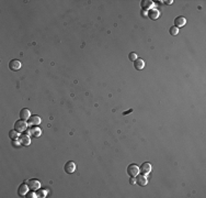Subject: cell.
<instances>
[{
    "mask_svg": "<svg viewBox=\"0 0 206 198\" xmlns=\"http://www.w3.org/2000/svg\"><path fill=\"white\" fill-rule=\"evenodd\" d=\"M14 129H16L18 132H24L27 130V123L25 120H22V119H20V120L16 121V123H14Z\"/></svg>",
    "mask_w": 206,
    "mask_h": 198,
    "instance_id": "cell-1",
    "label": "cell"
},
{
    "mask_svg": "<svg viewBox=\"0 0 206 198\" xmlns=\"http://www.w3.org/2000/svg\"><path fill=\"white\" fill-rule=\"evenodd\" d=\"M138 172H139V167L137 166L136 164H131L128 167H127V173H128L129 176L132 177H136L138 175Z\"/></svg>",
    "mask_w": 206,
    "mask_h": 198,
    "instance_id": "cell-2",
    "label": "cell"
},
{
    "mask_svg": "<svg viewBox=\"0 0 206 198\" xmlns=\"http://www.w3.org/2000/svg\"><path fill=\"white\" fill-rule=\"evenodd\" d=\"M27 186L31 190H37L39 189V187H41V183L37 181V179H30V181H27Z\"/></svg>",
    "mask_w": 206,
    "mask_h": 198,
    "instance_id": "cell-3",
    "label": "cell"
},
{
    "mask_svg": "<svg viewBox=\"0 0 206 198\" xmlns=\"http://www.w3.org/2000/svg\"><path fill=\"white\" fill-rule=\"evenodd\" d=\"M76 168H77V165H76V163L72 162V161H69V162H67V163L65 164V172L68 173V174L74 173V172L76 171Z\"/></svg>",
    "mask_w": 206,
    "mask_h": 198,
    "instance_id": "cell-4",
    "label": "cell"
},
{
    "mask_svg": "<svg viewBox=\"0 0 206 198\" xmlns=\"http://www.w3.org/2000/svg\"><path fill=\"white\" fill-rule=\"evenodd\" d=\"M41 123H42V119H41V117L36 116V115L31 116L30 117V119H29V125H31V127H33V125H39V124H41Z\"/></svg>",
    "mask_w": 206,
    "mask_h": 198,
    "instance_id": "cell-5",
    "label": "cell"
},
{
    "mask_svg": "<svg viewBox=\"0 0 206 198\" xmlns=\"http://www.w3.org/2000/svg\"><path fill=\"white\" fill-rule=\"evenodd\" d=\"M29 189H30V188H29V186H27V183L24 182L23 184H21V185L19 186V188H18V194H19V196L23 197L24 195L27 194V190Z\"/></svg>",
    "mask_w": 206,
    "mask_h": 198,
    "instance_id": "cell-6",
    "label": "cell"
},
{
    "mask_svg": "<svg viewBox=\"0 0 206 198\" xmlns=\"http://www.w3.org/2000/svg\"><path fill=\"white\" fill-rule=\"evenodd\" d=\"M136 183L139 185V186L144 187V186H146V185H147L148 179L144 174H143V175H137V176H136Z\"/></svg>",
    "mask_w": 206,
    "mask_h": 198,
    "instance_id": "cell-7",
    "label": "cell"
},
{
    "mask_svg": "<svg viewBox=\"0 0 206 198\" xmlns=\"http://www.w3.org/2000/svg\"><path fill=\"white\" fill-rule=\"evenodd\" d=\"M30 134L35 136V138H37V136H39L42 134V130H41L39 127H33V128H31L30 130H27V136H30Z\"/></svg>",
    "mask_w": 206,
    "mask_h": 198,
    "instance_id": "cell-8",
    "label": "cell"
},
{
    "mask_svg": "<svg viewBox=\"0 0 206 198\" xmlns=\"http://www.w3.org/2000/svg\"><path fill=\"white\" fill-rule=\"evenodd\" d=\"M9 67H10V70H13V72L19 70L20 68H21V62L18 61V59H12L11 62L9 63Z\"/></svg>",
    "mask_w": 206,
    "mask_h": 198,
    "instance_id": "cell-9",
    "label": "cell"
},
{
    "mask_svg": "<svg viewBox=\"0 0 206 198\" xmlns=\"http://www.w3.org/2000/svg\"><path fill=\"white\" fill-rule=\"evenodd\" d=\"M139 171L143 173V174H148L151 171V164L148 163V162H145V163L141 164V166L139 167Z\"/></svg>",
    "mask_w": 206,
    "mask_h": 198,
    "instance_id": "cell-10",
    "label": "cell"
},
{
    "mask_svg": "<svg viewBox=\"0 0 206 198\" xmlns=\"http://www.w3.org/2000/svg\"><path fill=\"white\" fill-rule=\"evenodd\" d=\"M185 23H187V19L184 18V17L182 16H180V17H177L174 20V27L177 28H181L183 27V25H185Z\"/></svg>",
    "mask_w": 206,
    "mask_h": 198,
    "instance_id": "cell-11",
    "label": "cell"
},
{
    "mask_svg": "<svg viewBox=\"0 0 206 198\" xmlns=\"http://www.w3.org/2000/svg\"><path fill=\"white\" fill-rule=\"evenodd\" d=\"M30 117H31V113H30V110L27 108H23L21 109V111H20V118L22 119V120H29L30 119Z\"/></svg>",
    "mask_w": 206,
    "mask_h": 198,
    "instance_id": "cell-12",
    "label": "cell"
},
{
    "mask_svg": "<svg viewBox=\"0 0 206 198\" xmlns=\"http://www.w3.org/2000/svg\"><path fill=\"white\" fill-rule=\"evenodd\" d=\"M160 16V11H158L157 9H150L148 11V18L151 20H157Z\"/></svg>",
    "mask_w": 206,
    "mask_h": 198,
    "instance_id": "cell-13",
    "label": "cell"
},
{
    "mask_svg": "<svg viewBox=\"0 0 206 198\" xmlns=\"http://www.w3.org/2000/svg\"><path fill=\"white\" fill-rule=\"evenodd\" d=\"M20 143H21V145H25V147H27L29 144L31 143L30 136H27V134H22V136H20Z\"/></svg>",
    "mask_w": 206,
    "mask_h": 198,
    "instance_id": "cell-14",
    "label": "cell"
},
{
    "mask_svg": "<svg viewBox=\"0 0 206 198\" xmlns=\"http://www.w3.org/2000/svg\"><path fill=\"white\" fill-rule=\"evenodd\" d=\"M134 66H135V68H136L137 70H141L145 67L144 59H141V58H137L136 61L134 62Z\"/></svg>",
    "mask_w": 206,
    "mask_h": 198,
    "instance_id": "cell-15",
    "label": "cell"
},
{
    "mask_svg": "<svg viewBox=\"0 0 206 198\" xmlns=\"http://www.w3.org/2000/svg\"><path fill=\"white\" fill-rule=\"evenodd\" d=\"M152 6H154V2H152L151 0H144V1H141V8L144 9V10H148L149 11V9L151 8Z\"/></svg>",
    "mask_w": 206,
    "mask_h": 198,
    "instance_id": "cell-16",
    "label": "cell"
},
{
    "mask_svg": "<svg viewBox=\"0 0 206 198\" xmlns=\"http://www.w3.org/2000/svg\"><path fill=\"white\" fill-rule=\"evenodd\" d=\"M19 133L20 132L17 131L16 129H13V130H11V131L9 132V136L11 138L12 140H17V139L19 138Z\"/></svg>",
    "mask_w": 206,
    "mask_h": 198,
    "instance_id": "cell-17",
    "label": "cell"
},
{
    "mask_svg": "<svg viewBox=\"0 0 206 198\" xmlns=\"http://www.w3.org/2000/svg\"><path fill=\"white\" fill-rule=\"evenodd\" d=\"M170 34L171 35H178L179 34V29L177 27H171L170 28Z\"/></svg>",
    "mask_w": 206,
    "mask_h": 198,
    "instance_id": "cell-18",
    "label": "cell"
},
{
    "mask_svg": "<svg viewBox=\"0 0 206 198\" xmlns=\"http://www.w3.org/2000/svg\"><path fill=\"white\" fill-rule=\"evenodd\" d=\"M128 58L131 59V61H133V62H135L137 58H138V55H137L136 53H135V52H132V53H129Z\"/></svg>",
    "mask_w": 206,
    "mask_h": 198,
    "instance_id": "cell-19",
    "label": "cell"
},
{
    "mask_svg": "<svg viewBox=\"0 0 206 198\" xmlns=\"http://www.w3.org/2000/svg\"><path fill=\"white\" fill-rule=\"evenodd\" d=\"M27 197H29V198H35L36 196H35V194H29V195H27Z\"/></svg>",
    "mask_w": 206,
    "mask_h": 198,
    "instance_id": "cell-20",
    "label": "cell"
},
{
    "mask_svg": "<svg viewBox=\"0 0 206 198\" xmlns=\"http://www.w3.org/2000/svg\"><path fill=\"white\" fill-rule=\"evenodd\" d=\"M164 2H166L167 4H171L172 2H173V1H171V0H167V1H164Z\"/></svg>",
    "mask_w": 206,
    "mask_h": 198,
    "instance_id": "cell-21",
    "label": "cell"
},
{
    "mask_svg": "<svg viewBox=\"0 0 206 198\" xmlns=\"http://www.w3.org/2000/svg\"><path fill=\"white\" fill-rule=\"evenodd\" d=\"M133 111V109H129L128 111H126V112H124V115H126V113H129V112H132Z\"/></svg>",
    "mask_w": 206,
    "mask_h": 198,
    "instance_id": "cell-22",
    "label": "cell"
},
{
    "mask_svg": "<svg viewBox=\"0 0 206 198\" xmlns=\"http://www.w3.org/2000/svg\"><path fill=\"white\" fill-rule=\"evenodd\" d=\"M135 183H136V182H135V181H134V179H132V181H131V184H133V185H134V184H135Z\"/></svg>",
    "mask_w": 206,
    "mask_h": 198,
    "instance_id": "cell-23",
    "label": "cell"
}]
</instances>
